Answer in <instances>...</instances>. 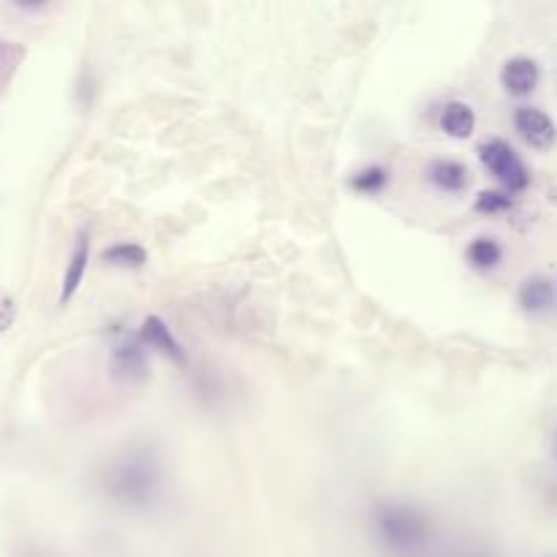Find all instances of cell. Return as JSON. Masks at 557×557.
Here are the masks:
<instances>
[{"instance_id": "6da1fadb", "label": "cell", "mask_w": 557, "mask_h": 557, "mask_svg": "<svg viewBox=\"0 0 557 557\" xmlns=\"http://www.w3.org/2000/svg\"><path fill=\"white\" fill-rule=\"evenodd\" d=\"M161 468L150 449H128L106 471L104 490L112 500L128 509H145L158 495Z\"/></svg>"}, {"instance_id": "7a4b0ae2", "label": "cell", "mask_w": 557, "mask_h": 557, "mask_svg": "<svg viewBox=\"0 0 557 557\" xmlns=\"http://www.w3.org/2000/svg\"><path fill=\"white\" fill-rule=\"evenodd\" d=\"M375 525L381 530L386 544L400 549V552L419 549L427 541V533H430V525L419 514V509L403 506V503H384V506H378L375 509Z\"/></svg>"}, {"instance_id": "3957f363", "label": "cell", "mask_w": 557, "mask_h": 557, "mask_svg": "<svg viewBox=\"0 0 557 557\" xmlns=\"http://www.w3.org/2000/svg\"><path fill=\"white\" fill-rule=\"evenodd\" d=\"M481 164L487 166L495 177L500 180V185L509 193L525 191L530 183L528 166L522 164V158L517 155V150L506 142V139H487L479 147Z\"/></svg>"}, {"instance_id": "277c9868", "label": "cell", "mask_w": 557, "mask_h": 557, "mask_svg": "<svg viewBox=\"0 0 557 557\" xmlns=\"http://www.w3.org/2000/svg\"><path fill=\"white\" fill-rule=\"evenodd\" d=\"M514 128L536 150H549V147L555 145V123H552V117L547 112H541L536 106H519L517 112H514Z\"/></svg>"}, {"instance_id": "5b68a950", "label": "cell", "mask_w": 557, "mask_h": 557, "mask_svg": "<svg viewBox=\"0 0 557 557\" xmlns=\"http://www.w3.org/2000/svg\"><path fill=\"white\" fill-rule=\"evenodd\" d=\"M139 340L142 346L153 348L158 354H164L166 359H172L177 365H185V351L183 346L177 343V337L172 335V329L166 327L164 318L158 316H147L139 327Z\"/></svg>"}, {"instance_id": "8992f818", "label": "cell", "mask_w": 557, "mask_h": 557, "mask_svg": "<svg viewBox=\"0 0 557 557\" xmlns=\"http://www.w3.org/2000/svg\"><path fill=\"white\" fill-rule=\"evenodd\" d=\"M112 373L120 378V381H142L147 375V362L145 354H142V340H123V343H115L112 348Z\"/></svg>"}, {"instance_id": "52a82bcc", "label": "cell", "mask_w": 557, "mask_h": 557, "mask_svg": "<svg viewBox=\"0 0 557 557\" xmlns=\"http://www.w3.org/2000/svg\"><path fill=\"white\" fill-rule=\"evenodd\" d=\"M541 79V71H538V63L530 58H511L506 66H503V74H500V82L509 90L511 96H528L533 93Z\"/></svg>"}, {"instance_id": "ba28073f", "label": "cell", "mask_w": 557, "mask_h": 557, "mask_svg": "<svg viewBox=\"0 0 557 557\" xmlns=\"http://www.w3.org/2000/svg\"><path fill=\"white\" fill-rule=\"evenodd\" d=\"M87 259H90V237H87V234H79L77 245H74V253H71V261H68L66 275H63L60 305H66L68 299L77 294L79 283H82V278H85Z\"/></svg>"}, {"instance_id": "9c48e42d", "label": "cell", "mask_w": 557, "mask_h": 557, "mask_svg": "<svg viewBox=\"0 0 557 557\" xmlns=\"http://www.w3.org/2000/svg\"><path fill=\"white\" fill-rule=\"evenodd\" d=\"M555 302V286L541 275H533L522 286H519V305L528 313H541V310L552 308Z\"/></svg>"}, {"instance_id": "30bf717a", "label": "cell", "mask_w": 557, "mask_h": 557, "mask_svg": "<svg viewBox=\"0 0 557 557\" xmlns=\"http://www.w3.org/2000/svg\"><path fill=\"white\" fill-rule=\"evenodd\" d=\"M473 125H476V115L465 101H452V104L443 106L441 112V128L454 139H468L473 134Z\"/></svg>"}, {"instance_id": "8fae6325", "label": "cell", "mask_w": 557, "mask_h": 557, "mask_svg": "<svg viewBox=\"0 0 557 557\" xmlns=\"http://www.w3.org/2000/svg\"><path fill=\"white\" fill-rule=\"evenodd\" d=\"M430 180L441 191H462L468 185V169L457 161H435L430 166Z\"/></svg>"}, {"instance_id": "7c38bea8", "label": "cell", "mask_w": 557, "mask_h": 557, "mask_svg": "<svg viewBox=\"0 0 557 557\" xmlns=\"http://www.w3.org/2000/svg\"><path fill=\"white\" fill-rule=\"evenodd\" d=\"M104 261L112 264V267L123 269L145 267L147 250L142 245H134V242H120V245H112L109 250H104Z\"/></svg>"}, {"instance_id": "4fadbf2b", "label": "cell", "mask_w": 557, "mask_h": 557, "mask_svg": "<svg viewBox=\"0 0 557 557\" xmlns=\"http://www.w3.org/2000/svg\"><path fill=\"white\" fill-rule=\"evenodd\" d=\"M465 256H468V261H471L473 267L492 269L498 267L500 259H503V248H500L495 240H490V237H479V240H473L471 245H468Z\"/></svg>"}, {"instance_id": "5bb4252c", "label": "cell", "mask_w": 557, "mask_h": 557, "mask_svg": "<svg viewBox=\"0 0 557 557\" xmlns=\"http://www.w3.org/2000/svg\"><path fill=\"white\" fill-rule=\"evenodd\" d=\"M386 180H389V174L381 169V166H370V169H365V172H359L351 180V185H354L356 191H367V193H375L381 191L386 185Z\"/></svg>"}, {"instance_id": "9a60e30c", "label": "cell", "mask_w": 557, "mask_h": 557, "mask_svg": "<svg viewBox=\"0 0 557 557\" xmlns=\"http://www.w3.org/2000/svg\"><path fill=\"white\" fill-rule=\"evenodd\" d=\"M476 210L484 212V215H498V212H506L511 210V196L500 191H484L479 193V199H476Z\"/></svg>"}, {"instance_id": "2e32d148", "label": "cell", "mask_w": 557, "mask_h": 557, "mask_svg": "<svg viewBox=\"0 0 557 557\" xmlns=\"http://www.w3.org/2000/svg\"><path fill=\"white\" fill-rule=\"evenodd\" d=\"M14 318H17V305H14V299L6 297V294H0V332H6V329L14 324Z\"/></svg>"}, {"instance_id": "e0dca14e", "label": "cell", "mask_w": 557, "mask_h": 557, "mask_svg": "<svg viewBox=\"0 0 557 557\" xmlns=\"http://www.w3.org/2000/svg\"><path fill=\"white\" fill-rule=\"evenodd\" d=\"M555 457H557V435H555Z\"/></svg>"}]
</instances>
